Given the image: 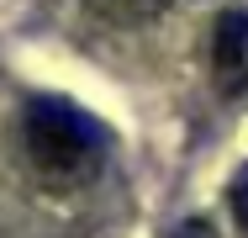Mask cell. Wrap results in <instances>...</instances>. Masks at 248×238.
<instances>
[{"label":"cell","mask_w":248,"mask_h":238,"mask_svg":"<svg viewBox=\"0 0 248 238\" xmlns=\"http://www.w3.org/2000/svg\"><path fill=\"white\" fill-rule=\"evenodd\" d=\"M122 5H138V11H153V0H122Z\"/></svg>","instance_id":"obj_5"},{"label":"cell","mask_w":248,"mask_h":238,"mask_svg":"<svg viewBox=\"0 0 248 238\" xmlns=\"http://www.w3.org/2000/svg\"><path fill=\"white\" fill-rule=\"evenodd\" d=\"M174 238H217V233H211L206 222H185V228H180V233H174Z\"/></svg>","instance_id":"obj_4"},{"label":"cell","mask_w":248,"mask_h":238,"mask_svg":"<svg viewBox=\"0 0 248 238\" xmlns=\"http://www.w3.org/2000/svg\"><path fill=\"white\" fill-rule=\"evenodd\" d=\"M21 138H27V159L32 170L53 180V186H79L90 180L106 159V133L95 117H85L79 106L58 101V95H37L27 101L21 117Z\"/></svg>","instance_id":"obj_1"},{"label":"cell","mask_w":248,"mask_h":238,"mask_svg":"<svg viewBox=\"0 0 248 238\" xmlns=\"http://www.w3.org/2000/svg\"><path fill=\"white\" fill-rule=\"evenodd\" d=\"M211 74L227 95L248 90V11H227L211 32Z\"/></svg>","instance_id":"obj_2"},{"label":"cell","mask_w":248,"mask_h":238,"mask_svg":"<svg viewBox=\"0 0 248 238\" xmlns=\"http://www.w3.org/2000/svg\"><path fill=\"white\" fill-rule=\"evenodd\" d=\"M227 206H232V217H238V228L248 238V164L232 175V186H227Z\"/></svg>","instance_id":"obj_3"}]
</instances>
